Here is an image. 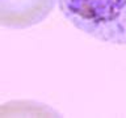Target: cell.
I'll return each mask as SVG.
<instances>
[{
  "instance_id": "1",
  "label": "cell",
  "mask_w": 126,
  "mask_h": 118,
  "mask_svg": "<svg viewBox=\"0 0 126 118\" xmlns=\"http://www.w3.org/2000/svg\"><path fill=\"white\" fill-rule=\"evenodd\" d=\"M67 21L94 39L126 46V0H58Z\"/></svg>"
},
{
  "instance_id": "2",
  "label": "cell",
  "mask_w": 126,
  "mask_h": 118,
  "mask_svg": "<svg viewBox=\"0 0 126 118\" xmlns=\"http://www.w3.org/2000/svg\"><path fill=\"white\" fill-rule=\"evenodd\" d=\"M58 0H0V24L12 29H26L45 21Z\"/></svg>"
}]
</instances>
